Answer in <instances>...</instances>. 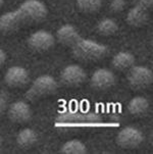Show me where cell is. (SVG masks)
Here are the masks:
<instances>
[{"instance_id": "cell-1", "label": "cell", "mask_w": 153, "mask_h": 154, "mask_svg": "<svg viewBox=\"0 0 153 154\" xmlns=\"http://www.w3.org/2000/svg\"><path fill=\"white\" fill-rule=\"evenodd\" d=\"M48 9L40 0H26L17 9L0 17V32L8 35L32 23H40L47 17Z\"/></svg>"}, {"instance_id": "cell-2", "label": "cell", "mask_w": 153, "mask_h": 154, "mask_svg": "<svg viewBox=\"0 0 153 154\" xmlns=\"http://www.w3.org/2000/svg\"><path fill=\"white\" fill-rule=\"evenodd\" d=\"M72 55L84 62H93L102 59L108 54V47L101 43L80 36L69 46Z\"/></svg>"}, {"instance_id": "cell-3", "label": "cell", "mask_w": 153, "mask_h": 154, "mask_svg": "<svg viewBox=\"0 0 153 154\" xmlns=\"http://www.w3.org/2000/svg\"><path fill=\"white\" fill-rule=\"evenodd\" d=\"M58 84L53 77L49 75H42L33 81L25 93V98L29 101H36L41 98L47 97L56 92Z\"/></svg>"}, {"instance_id": "cell-4", "label": "cell", "mask_w": 153, "mask_h": 154, "mask_svg": "<svg viewBox=\"0 0 153 154\" xmlns=\"http://www.w3.org/2000/svg\"><path fill=\"white\" fill-rule=\"evenodd\" d=\"M153 0H136V3L127 14V23L134 28H142L149 20V10Z\"/></svg>"}, {"instance_id": "cell-5", "label": "cell", "mask_w": 153, "mask_h": 154, "mask_svg": "<svg viewBox=\"0 0 153 154\" xmlns=\"http://www.w3.org/2000/svg\"><path fill=\"white\" fill-rule=\"evenodd\" d=\"M127 79L131 88L135 90H142L151 85L153 81V74L152 70L146 66H134L129 69Z\"/></svg>"}, {"instance_id": "cell-6", "label": "cell", "mask_w": 153, "mask_h": 154, "mask_svg": "<svg viewBox=\"0 0 153 154\" xmlns=\"http://www.w3.org/2000/svg\"><path fill=\"white\" fill-rule=\"evenodd\" d=\"M144 136L134 127H126L116 135V144L123 149H136L143 143Z\"/></svg>"}, {"instance_id": "cell-7", "label": "cell", "mask_w": 153, "mask_h": 154, "mask_svg": "<svg viewBox=\"0 0 153 154\" xmlns=\"http://www.w3.org/2000/svg\"><path fill=\"white\" fill-rule=\"evenodd\" d=\"M60 82L66 87H78L87 79V74L82 66L78 64H69L60 72Z\"/></svg>"}, {"instance_id": "cell-8", "label": "cell", "mask_w": 153, "mask_h": 154, "mask_svg": "<svg viewBox=\"0 0 153 154\" xmlns=\"http://www.w3.org/2000/svg\"><path fill=\"white\" fill-rule=\"evenodd\" d=\"M102 117L99 113L89 111H78V110H66L62 111L56 117L57 122H99Z\"/></svg>"}, {"instance_id": "cell-9", "label": "cell", "mask_w": 153, "mask_h": 154, "mask_svg": "<svg viewBox=\"0 0 153 154\" xmlns=\"http://www.w3.org/2000/svg\"><path fill=\"white\" fill-rule=\"evenodd\" d=\"M55 44V38L48 31L40 30L33 33L28 39V45L37 52H44L51 49Z\"/></svg>"}, {"instance_id": "cell-10", "label": "cell", "mask_w": 153, "mask_h": 154, "mask_svg": "<svg viewBox=\"0 0 153 154\" xmlns=\"http://www.w3.org/2000/svg\"><path fill=\"white\" fill-rule=\"evenodd\" d=\"M7 116L12 122L26 124L32 119L33 111L30 105L25 101H15L8 106Z\"/></svg>"}, {"instance_id": "cell-11", "label": "cell", "mask_w": 153, "mask_h": 154, "mask_svg": "<svg viewBox=\"0 0 153 154\" xmlns=\"http://www.w3.org/2000/svg\"><path fill=\"white\" fill-rule=\"evenodd\" d=\"M90 83L95 90L106 91L115 86V75L108 69H98L93 72Z\"/></svg>"}, {"instance_id": "cell-12", "label": "cell", "mask_w": 153, "mask_h": 154, "mask_svg": "<svg viewBox=\"0 0 153 154\" xmlns=\"http://www.w3.org/2000/svg\"><path fill=\"white\" fill-rule=\"evenodd\" d=\"M29 81L30 75L28 70L19 66L9 67L4 75V83L11 88L24 87L29 83Z\"/></svg>"}, {"instance_id": "cell-13", "label": "cell", "mask_w": 153, "mask_h": 154, "mask_svg": "<svg viewBox=\"0 0 153 154\" xmlns=\"http://www.w3.org/2000/svg\"><path fill=\"white\" fill-rule=\"evenodd\" d=\"M81 35H80L74 26L66 23V25L61 26L57 30V32H56V40L61 45L69 47Z\"/></svg>"}, {"instance_id": "cell-14", "label": "cell", "mask_w": 153, "mask_h": 154, "mask_svg": "<svg viewBox=\"0 0 153 154\" xmlns=\"http://www.w3.org/2000/svg\"><path fill=\"white\" fill-rule=\"evenodd\" d=\"M135 61L136 59L132 53L127 51H121L113 56L111 60V66H113V69L118 70H127L135 66Z\"/></svg>"}, {"instance_id": "cell-15", "label": "cell", "mask_w": 153, "mask_h": 154, "mask_svg": "<svg viewBox=\"0 0 153 154\" xmlns=\"http://www.w3.org/2000/svg\"><path fill=\"white\" fill-rule=\"evenodd\" d=\"M37 142V134L30 128L20 130L17 135V144L22 149H30Z\"/></svg>"}, {"instance_id": "cell-16", "label": "cell", "mask_w": 153, "mask_h": 154, "mask_svg": "<svg viewBox=\"0 0 153 154\" xmlns=\"http://www.w3.org/2000/svg\"><path fill=\"white\" fill-rule=\"evenodd\" d=\"M149 108V102L143 96H136L130 100L128 104V110L132 116H141L147 112Z\"/></svg>"}, {"instance_id": "cell-17", "label": "cell", "mask_w": 153, "mask_h": 154, "mask_svg": "<svg viewBox=\"0 0 153 154\" xmlns=\"http://www.w3.org/2000/svg\"><path fill=\"white\" fill-rule=\"evenodd\" d=\"M60 152L63 154H85L88 150L82 141L74 139L64 143L60 148Z\"/></svg>"}, {"instance_id": "cell-18", "label": "cell", "mask_w": 153, "mask_h": 154, "mask_svg": "<svg viewBox=\"0 0 153 154\" xmlns=\"http://www.w3.org/2000/svg\"><path fill=\"white\" fill-rule=\"evenodd\" d=\"M118 23L111 19H103L97 25V32L104 37H109V36L115 35L118 32Z\"/></svg>"}, {"instance_id": "cell-19", "label": "cell", "mask_w": 153, "mask_h": 154, "mask_svg": "<svg viewBox=\"0 0 153 154\" xmlns=\"http://www.w3.org/2000/svg\"><path fill=\"white\" fill-rule=\"evenodd\" d=\"M77 6L85 14H95L102 6V0H76Z\"/></svg>"}, {"instance_id": "cell-20", "label": "cell", "mask_w": 153, "mask_h": 154, "mask_svg": "<svg viewBox=\"0 0 153 154\" xmlns=\"http://www.w3.org/2000/svg\"><path fill=\"white\" fill-rule=\"evenodd\" d=\"M124 5H126L124 0H112L110 3V9L111 11L118 12L124 8Z\"/></svg>"}, {"instance_id": "cell-21", "label": "cell", "mask_w": 153, "mask_h": 154, "mask_svg": "<svg viewBox=\"0 0 153 154\" xmlns=\"http://www.w3.org/2000/svg\"><path fill=\"white\" fill-rule=\"evenodd\" d=\"M7 108V96L5 94H0V116L3 114V112Z\"/></svg>"}, {"instance_id": "cell-22", "label": "cell", "mask_w": 153, "mask_h": 154, "mask_svg": "<svg viewBox=\"0 0 153 154\" xmlns=\"http://www.w3.org/2000/svg\"><path fill=\"white\" fill-rule=\"evenodd\" d=\"M5 60H6V54H5V52L0 48V67L5 63Z\"/></svg>"}, {"instance_id": "cell-23", "label": "cell", "mask_w": 153, "mask_h": 154, "mask_svg": "<svg viewBox=\"0 0 153 154\" xmlns=\"http://www.w3.org/2000/svg\"><path fill=\"white\" fill-rule=\"evenodd\" d=\"M3 3H4V0H0V8L2 7V5H3Z\"/></svg>"}, {"instance_id": "cell-24", "label": "cell", "mask_w": 153, "mask_h": 154, "mask_svg": "<svg viewBox=\"0 0 153 154\" xmlns=\"http://www.w3.org/2000/svg\"><path fill=\"white\" fill-rule=\"evenodd\" d=\"M1 149H2V146H1V142H0V152H1Z\"/></svg>"}]
</instances>
